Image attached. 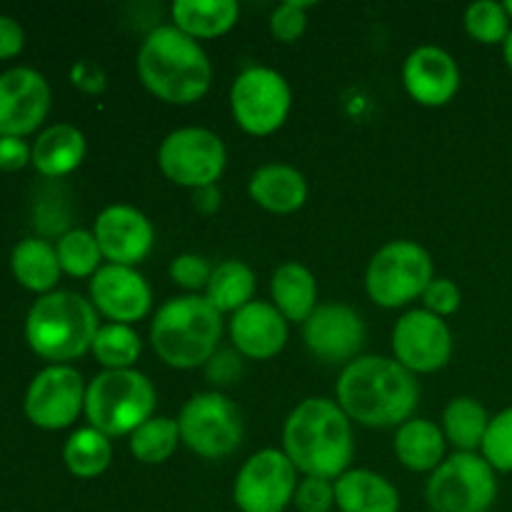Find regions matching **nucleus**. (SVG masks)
Wrapping results in <instances>:
<instances>
[{"label": "nucleus", "instance_id": "7c9ffc66", "mask_svg": "<svg viewBox=\"0 0 512 512\" xmlns=\"http://www.w3.org/2000/svg\"><path fill=\"white\" fill-rule=\"evenodd\" d=\"M90 350L105 370H133L143 353V340L135 333L133 325L108 323L100 325Z\"/></svg>", "mask_w": 512, "mask_h": 512}, {"label": "nucleus", "instance_id": "a18cd8bd", "mask_svg": "<svg viewBox=\"0 0 512 512\" xmlns=\"http://www.w3.org/2000/svg\"><path fill=\"white\" fill-rule=\"evenodd\" d=\"M505 5V10H508V15L512 18V0H508V3H503Z\"/></svg>", "mask_w": 512, "mask_h": 512}, {"label": "nucleus", "instance_id": "f3484780", "mask_svg": "<svg viewBox=\"0 0 512 512\" xmlns=\"http://www.w3.org/2000/svg\"><path fill=\"white\" fill-rule=\"evenodd\" d=\"M93 235L100 245L103 260L110 265L135 268L150 255L155 245V228L143 210L133 205H108L95 218Z\"/></svg>", "mask_w": 512, "mask_h": 512}, {"label": "nucleus", "instance_id": "6e6552de", "mask_svg": "<svg viewBox=\"0 0 512 512\" xmlns=\"http://www.w3.org/2000/svg\"><path fill=\"white\" fill-rule=\"evenodd\" d=\"M498 500V473L480 453H455L430 473L425 503L433 512H490Z\"/></svg>", "mask_w": 512, "mask_h": 512}, {"label": "nucleus", "instance_id": "ddd939ff", "mask_svg": "<svg viewBox=\"0 0 512 512\" xmlns=\"http://www.w3.org/2000/svg\"><path fill=\"white\" fill-rule=\"evenodd\" d=\"M83 375L73 365H48L40 370L25 393V418L43 430H63L85 410Z\"/></svg>", "mask_w": 512, "mask_h": 512}, {"label": "nucleus", "instance_id": "2eb2a0df", "mask_svg": "<svg viewBox=\"0 0 512 512\" xmlns=\"http://www.w3.org/2000/svg\"><path fill=\"white\" fill-rule=\"evenodd\" d=\"M50 85L33 68H8L0 73V138H25L48 118Z\"/></svg>", "mask_w": 512, "mask_h": 512}, {"label": "nucleus", "instance_id": "a211bd4d", "mask_svg": "<svg viewBox=\"0 0 512 512\" xmlns=\"http://www.w3.org/2000/svg\"><path fill=\"white\" fill-rule=\"evenodd\" d=\"M90 303L110 323L133 325L153 308V290L135 268L105 263L90 278Z\"/></svg>", "mask_w": 512, "mask_h": 512}, {"label": "nucleus", "instance_id": "37998d69", "mask_svg": "<svg viewBox=\"0 0 512 512\" xmlns=\"http://www.w3.org/2000/svg\"><path fill=\"white\" fill-rule=\"evenodd\" d=\"M218 205H220V190L215 188V185L195 190V208H198L200 213H215Z\"/></svg>", "mask_w": 512, "mask_h": 512}, {"label": "nucleus", "instance_id": "cd10ccee", "mask_svg": "<svg viewBox=\"0 0 512 512\" xmlns=\"http://www.w3.org/2000/svg\"><path fill=\"white\" fill-rule=\"evenodd\" d=\"M255 273L250 265L243 260H225V263L215 265L213 275L205 288V300L223 313H238L255 298Z\"/></svg>", "mask_w": 512, "mask_h": 512}, {"label": "nucleus", "instance_id": "e433bc0d", "mask_svg": "<svg viewBox=\"0 0 512 512\" xmlns=\"http://www.w3.org/2000/svg\"><path fill=\"white\" fill-rule=\"evenodd\" d=\"M210 275H213V268H210V263L203 255L183 253L170 263V280H173L178 288L190 290L193 295L195 290L208 288Z\"/></svg>", "mask_w": 512, "mask_h": 512}, {"label": "nucleus", "instance_id": "f8f14e48", "mask_svg": "<svg viewBox=\"0 0 512 512\" xmlns=\"http://www.w3.org/2000/svg\"><path fill=\"white\" fill-rule=\"evenodd\" d=\"M298 470L283 450L265 448L240 465L233 500L240 512H285L298 490Z\"/></svg>", "mask_w": 512, "mask_h": 512}, {"label": "nucleus", "instance_id": "b1692460", "mask_svg": "<svg viewBox=\"0 0 512 512\" xmlns=\"http://www.w3.org/2000/svg\"><path fill=\"white\" fill-rule=\"evenodd\" d=\"M270 295L288 323H305L318 308V280L305 265L290 260L273 273Z\"/></svg>", "mask_w": 512, "mask_h": 512}, {"label": "nucleus", "instance_id": "4468645a", "mask_svg": "<svg viewBox=\"0 0 512 512\" xmlns=\"http://www.w3.org/2000/svg\"><path fill=\"white\" fill-rule=\"evenodd\" d=\"M393 353L413 375L435 373L453 355V333L443 318L425 308L408 310L393 328Z\"/></svg>", "mask_w": 512, "mask_h": 512}, {"label": "nucleus", "instance_id": "4c0bfd02", "mask_svg": "<svg viewBox=\"0 0 512 512\" xmlns=\"http://www.w3.org/2000/svg\"><path fill=\"white\" fill-rule=\"evenodd\" d=\"M293 505L298 512H333L335 480L303 478L295 490Z\"/></svg>", "mask_w": 512, "mask_h": 512}, {"label": "nucleus", "instance_id": "c03bdc74", "mask_svg": "<svg viewBox=\"0 0 512 512\" xmlns=\"http://www.w3.org/2000/svg\"><path fill=\"white\" fill-rule=\"evenodd\" d=\"M503 55H505V63H508V68L512 70V30H510L508 40L503 43Z\"/></svg>", "mask_w": 512, "mask_h": 512}, {"label": "nucleus", "instance_id": "bb28decb", "mask_svg": "<svg viewBox=\"0 0 512 512\" xmlns=\"http://www.w3.org/2000/svg\"><path fill=\"white\" fill-rule=\"evenodd\" d=\"M10 270L23 288L43 295L53 293L60 275H63L55 245H50L43 238L20 240L10 255Z\"/></svg>", "mask_w": 512, "mask_h": 512}, {"label": "nucleus", "instance_id": "4be33fe9", "mask_svg": "<svg viewBox=\"0 0 512 512\" xmlns=\"http://www.w3.org/2000/svg\"><path fill=\"white\" fill-rule=\"evenodd\" d=\"M335 508L340 512H400V493L375 470L355 468L335 480Z\"/></svg>", "mask_w": 512, "mask_h": 512}, {"label": "nucleus", "instance_id": "ea45409f", "mask_svg": "<svg viewBox=\"0 0 512 512\" xmlns=\"http://www.w3.org/2000/svg\"><path fill=\"white\" fill-rule=\"evenodd\" d=\"M240 358L243 355L233 353V350H218L213 358L205 365V373H208V380L215 385H230L240 375L243 365H240Z\"/></svg>", "mask_w": 512, "mask_h": 512}, {"label": "nucleus", "instance_id": "412c9836", "mask_svg": "<svg viewBox=\"0 0 512 512\" xmlns=\"http://www.w3.org/2000/svg\"><path fill=\"white\" fill-rule=\"evenodd\" d=\"M248 195L268 213L288 215L303 208L308 200V180L293 165L268 163L250 175Z\"/></svg>", "mask_w": 512, "mask_h": 512}, {"label": "nucleus", "instance_id": "39448f33", "mask_svg": "<svg viewBox=\"0 0 512 512\" xmlns=\"http://www.w3.org/2000/svg\"><path fill=\"white\" fill-rule=\"evenodd\" d=\"M98 310L83 295L53 290L40 295L25 318V340L30 350L53 365H68L93 348L98 335Z\"/></svg>", "mask_w": 512, "mask_h": 512}, {"label": "nucleus", "instance_id": "58836bf2", "mask_svg": "<svg viewBox=\"0 0 512 512\" xmlns=\"http://www.w3.org/2000/svg\"><path fill=\"white\" fill-rule=\"evenodd\" d=\"M460 303H463V293L450 278H435L423 293L425 310L438 315V318H448V315L458 313Z\"/></svg>", "mask_w": 512, "mask_h": 512}, {"label": "nucleus", "instance_id": "79ce46f5", "mask_svg": "<svg viewBox=\"0 0 512 512\" xmlns=\"http://www.w3.org/2000/svg\"><path fill=\"white\" fill-rule=\"evenodd\" d=\"M25 45V33L20 28V23L10 15L0 13V60L15 58V55L23 50Z\"/></svg>", "mask_w": 512, "mask_h": 512}, {"label": "nucleus", "instance_id": "473e14b6", "mask_svg": "<svg viewBox=\"0 0 512 512\" xmlns=\"http://www.w3.org/2000/svg\"><path fill=\"white\" fill-rule=\"evenodd\" d=\"M55 253H58L60 268H63V273H68L70 278H93V275L103 268V265H100L103 263V253H100V245L98 240H95L93 230H65L58 238Z\"/></svg>", "mask_w": 512, "mask_h": 512}, {"label": "nucleus", "instance_id": "72a5a7b5", "mask_svg": "<svg viewBox=\"0 0 512 512\" xmlns=\"http://www.w3.org/2000/svg\"><path fill=\"white\" fill-rule=\"evenodd\" d=\"M510 15L498 0H478L465 10V30L473 40L483 45L505 43L510 35Z\"/></svg>", "mask_w": 512, "mask_h": 512}, {"label": "nucleus", "instance_id": "0eeeda50", "mask_svg": "<svg viewBox=\"0 0 512 512\" xmlns=\"http://www.w3.org/2000/svg\"><path fill=\"white\" fill-rule=\"evenodd\" d=\"M433 280V258L415 240H390L370 258L365 270L368 298L385 310L403 308L423 298Z\"/></svg>", "mask_w": 512, "mask_h": 512}, {"label": "nucleus", "instance_id": "20e7f679", "mask_svg": "<svg viewBox=\"0 0 512 512\" xmlns=\"http://www.w3.org/2000/svg\"><path fill=\"white\" fill-rule=\"evenodd\" d=\"M223 335V315L205 300V295H180L165 300L150 323V345L165 365L175 370H193L208 365L218 353Z\"/></svg>", "mask_w": 512, "mask_h": 512}, {"label": "nucleus", "instance_id": "423d86ee", "mask_svg": "<svg viewBox=\"0 0 512 512\" xmlns=\"http://www.w3.org/2000/svg\"><path fill=\"white\" fill-rule=\"evenodd\" d=\"M158 393L138 370H103L85 388V418L108 438L133 435L155 415Z\"/></svg>", "mask_w": 512, "mask_h": 512}, {"label": "nucleus", "instance_id": "6ab92c4d", "mask_svg": "<svg viewBox=\"0 0 512 512\" xmlns=\"http://www.w3.org/2000/svg\"><path fill=\"white\" fill-rule=\"evenodd\" d=\"M403 85L410 98L425 108L448 105L460 90L458 60L438 45H420L405 58Z\"/></svg>", "mask_w": 512, "mask_h": 512}, {"label": "nucleus", "instance_id": "5701e85b", "mask_svg": "<svg viewBox=\"0 0 512 512\" xmlns=\"http://www.w3.org/2000/svg\"><path fill=\"white\" fill-rule=\"evenodd\" d=\"M85 158V135L70 123L45 128L33 143V168L45 178H63L73 173Z\"/></svg>", "mask_w": 512, "mask_h": 512}, {"label": "nucleus", "instance_id": "aec40b11", "mask_svg": "<svg viewBox=\"0 0 512 512\" xmlns=\"http://www.w3.org/2000/svg\"><path fill=\"white\" fill-rule=\"evenodd\" d=\"M230 340L243 358L270 360L288 343V320L273 303L253 300L230 318Z\"/></svg>", "mask_w": 512, "mask_h": 512}, {"label": "nucleus", "instance_id": "9b49d317", "mask_svg": "<svg viewBox=\"0 0 512 512\" xmlns=\"http://www.w3.org/2000/svg\"><path fill=\"white\" fill-rule=\"evenodd\" d=\"M158 165L165 178L180 188H210L228 165V150L218 133L188 125L165 135L158 148Z\"/></svg>", "mask_w": 512, "mask_h": 512}, {"label": "nucleus", "instance_id": "1a4fd4ad", "mask_svg": "<svg viewBox=\"0 0 512 512\" xmlns=\"http://www.w3.org/2000/svg\"><path fill=\"white\" fill-rule=\"evenodd\" d=\"M180 443L205 460L233 455L243 443V418L228 395L210 390L198 393L180 408Z\"/></svg>", "mask_w": 512, "mask_h": 512}, {"label": "nucleus", "instance_id": "f704fd0d", "mask_svg": "<svg viewBox=\"0 0 512 512\" xmlns=\"http://www.w3.org/2000/svg\"><path fill=\"white\" fill-rule=\"evenodd\" d=\"M480 455L493 465L495 473H512V408L490 418Z\"/></svg>", "mask_w": 512, "mask_h": 512}, {"label": "nucleus", "instance_id": "c9c22d12", "mask_svg": "<svg viewBox=\"0 0 512 512\" xmlns=\"http://www.w3.org/2000/svg\"><path fill=\"white\" fill-rule=\"evenodd\" d=\"M308 8L310 3L303 0H285L270 13V33L280 43H295L303 38L308 28Z\"/></svg>", "mask_w": 512, "mask_h": 512}, {"label": "nucleus", "instance_id": "c85d7f7f", "mask_svg": "<svg viewBox=\"0 0 512 512\" xmlns=\"http://www.w3.org/2000/svg\"><path fill=\"white\" fill-rule=\"evenodd\" d=\"M490 415L480 400L470 395L453 398L443 410V435L448 443L458 448V453H475L483 445L488 433Z\"/></svg>", "mask_w": 512, "mask_h": 512}, {"label": "nucleus", "instance_id": "f257e3e1", "mask_svg": "<svg viewBox=\"0 0 512 512\" xmlns=\"http://www.w3.org/2000/svg\"><path fill=\"white\" fill-rule=\"evenodd\" d=\"M338 405L365 428H400L413 418L420 385L410 370L385 355H358L340 373Z\"/></svg>", "mask_w": 512, "mask_h": 512}, {"label": "nucleus", "instance_id": "c756f323", "mask_svg": "<svg viewBox=\"0 0 512 512\" xmlns=\"http://www.w3.org/2000/svg\"><path fill=\"white\" fill-rule=\"evenodd\" d=\"M65 468L75 475V478H98L110 468L113 460V443L108 435H103L95 428H80L65 440L63 448Z\"/></svg>", "mask_w": 512, "mask_h": 512}, {"label": "nucleus", "instance_id": "7ed1b4c3", "mask_svg": "<svg viewBox=\"0 0 512 512\" xmlns=\"http://www.w3.org/2000/svg\"><path fill=\"white\" fill-rule=\"evenodd\" d=\"M138 78L158 100L193 105L213 83V65L195 38L170 25H155L138 48Z\"/></svg>", "mask_w": 512, "mask_h": 512}, {"label": "nucleus", "instance_id": "dca6fc26", "mask_svg": "<svg viewBox=\"0 0 512 512\" xmlns=\"http://www.w3.org/2000/svg\"><path fill=\"white\" fill-rule=\"evenodd\" d=\"M303 343L320 363H353L365 343V323L345 303H325L303 323Z\"/></svg>", "mask_w": 512, "mask_h": 512}, {"label": "nucleus", "instance_id": "a878e982", "mask_svg": "<svg viewBox=\"0 0 512 512\" xmlns=\"http://www.w3.org/2000/svg\"><path fill=\"white\" fill-rule=\"evenodd\" d=\"M173 25L195 40L220 38L240 18V5L235 0H175L170 5Z\"/></svg>", "mask_w": 512, "mask_h": 512}, {"label": "nucleus", "instance_id": "2f4dec72", "mask_svg": "<svg viewBox=\"0 0 512 512\" xmlns=\"http://www.w3.org/2000/svg\"><path fill=\"white\" fill-rule=\"evenodd\" d=\"M180 443L178 420L168 418V415H153L148 423L140 425L133 435H130L128 445L135 460L145 465H160L170 460Z\"/></svg>", "mask_w": 512, "mask_h": 512}, {"label": "nucleus", "instance_id": "f03ea898", "mask_svg": "<svg viewBox=\"0 0 512 512\" xmlns=\"http://www.w3.org/2000/svg\"><path fill=\"white\" fill-rule=\"evenodd\" d=\"M283 453L303 478L338 480L355 458L353 420L338 400H303L285 420Z\"/></svg>", "mask_w": 512, "mask_h": 512}, {"label": "nucleus", "instance_id": "393cba45", "mask_svg": "<svg viewBox=\"0 0 512 512\" xmlns=\"http://www.w3.org/2000/svg\"><path fill=\"white\" fill-rule=\"evenodd\" d=\"M443 428L428 418H410L395 433V455L413 473H433L445 460Z\"/></svg>", "mask_w": 512, "mask_h": 512}, {"label": "nucleus", "instance_id": "9d476101", "mask_svg": "<svg viewBox=\"0 0 512 512\" xmlns=\"http://www.w3.org/2000/svg\"><path fill=\"white\" fill-rule=\"evenodd\" d=\"M293 105V90L288 80L273 68L250 65L230 88V113L238 128L248 135H273L285 125Z\"/></svg>", "mask_w": 512, "mask_h": 512}, {"label": "nucleus", "instance_id": "a19ab883", "mask_svg": "<svg viewBox=\"0 0 512 512\" xmlns=\"http://www.w3.org/2000/svg\"><path fill=\"white\" fill-rule=\"evenodd\" d=\"M30 160H33V148H28L23 138H10V135L0 138V170L13 173L25 168Z\"/></svg>", "mask_w": 512, "mask_h": 512}]
</instances>
